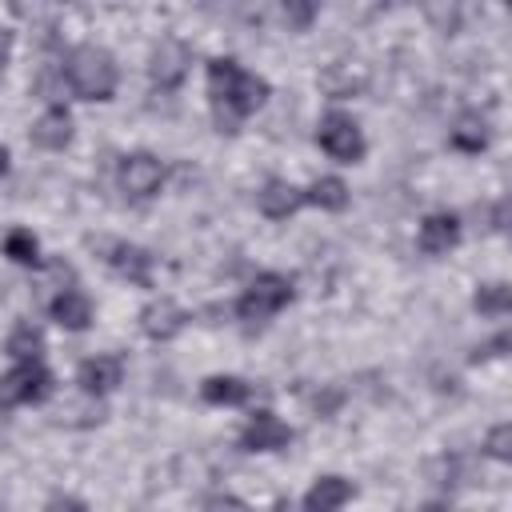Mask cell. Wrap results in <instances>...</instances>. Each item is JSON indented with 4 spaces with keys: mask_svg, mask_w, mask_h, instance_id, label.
Masks as SVG:
<instances>
[{
    "mask_svg": "<svg viewBox=\"0 0 512 512\" xmlns=\"http://www.w3.org/2000/svg\"><path fill=\"white\" fill-rule=\"evenodd\" d=\"M208 96H212L220 132H236V120L252 116L268 100V80L256 72H244L228 56H216L208 64Z\"/></svg>",
    "mask_w": 512,
    "mask_h": 512,
    "instance_id": "1",
    "label": "cell"
},
{
    "mask_svg": "<svg viewBox=\"0 0 512 512\" xmlns=\"http://www.w3.org/2000/svg\"><path fill=\"white\" fill-rule=\"evenodd\" d=\"M64 80L80 100H108L116 92V60L100 44H76L64 60Z\"/></svg>",
    "mask_w": 512,
    "mask_h": 512,
    "instance_id": "2",
    "label": "cell"
},
{
    "mask_svg": "<svg viewBox=\"0 0 512 512\" xmlns=\"http://www.w3.org/2000/svg\"><path fill=\"white\" fill-rule=\"evenodd\" d=\"M288 300H292V280L284 272H260L252 280V288L236 300V316L248 320V324H260V320L276 316Z\"/></svg>",
    "mask_w": 512,
    "mask_h": 512,
    "instance_id": "3",
    "label": "cell"
},
{
    "mask_svg": "<svg viewBox=\"0 0 512 512\" xmlns=\"http://www.w3.org/2000/svg\"><path fill=\"white\" fill-rule=\"evenodd\" d=\"M316 140H320V148H324L332 160H340V164H356V160L364 156L360 124H356L352 116H344V112H328V116L320 120Z\"/></svg>",
    "mask_w": 512,
    "mask_h": 512,
    "instance_id": "4",
    "label": "cell"
},
{
    "mask_svg": "<svg viewBox=\"0 0 512 512\" xmlns=\"http://www.w3.org/2000/svg\"><path fill=\"white\" fill-rule=\"evenodd\" d=\"M188 68H192V48H188L184 40H176V36H164V40L152 48V56H148V76H152V84L164 88V92L180 88L184 76H188Z\"/></svg>",
    "mask_w": 512,
    "mask_h": 512,
    "instance_id": "5",
    "label": "cell"
},
{
    "mask_svg": "<svg viewBox=\"0 0 512 512\" xmlns=\"http://www.w3.org/2000/svg\"><path fill=\"white\" fill-rule=\"evenodd\" d=\"M48 392H52V372L40 360H24L0 380V400L4 404H36Z\"/></svg>",
    "mask_w": 512,
    "mask_h": 512,
    "instance_id": "6",
    "label": "cell"
},
{
    "mask_svg": "<svg viewBox=\"0 0 512 512\" xmlns=\"http://www.w3.org/2000/svg\"><path fill=\"white\" fill-rule=\"evenodd\" d=\"M160 184H164V164L152 152H132V156L120 160V188L128 196H136V200L156 196Z\"/></svg>",
    "mask_w": 512,
    "mask_h": 512,
    "instance_id": "7",
    "label": "cell"
},
{
    "mask_svg": "<svg viewBox=\"0 0 512 512\" xmlns=\"http://www.w3.org/2000/svg\"><path fill=\"white\" fill-rule=\"evenodd\" d=\"M288 440H292V428L272 412H256L240 432V448L244 452H280Z\"/></svg>",
    "mask_w": 512,
    "mask_h": 512,
    "instance_id": "8",
    "label": "cell"
},
{
    "mask_svg": "<svg viewBox=\"0 0 512 512\" xmlns=\"http://www.w3.org/2000/svg\"><path fill=\"white\" fill-rule=\"evenodd\" d=\"M184 324H188V312L176 300H152L140 312V328L148 340H172L184 332Z\"/></svg>",
    "mask_w": 512,
    "mask_h": 512,
    "instance_id": "9",
    "label": "cell"
},
{
    "mask_svg": "<svg viewBox=\"0 0 512 512\" xmlns=\"http://www.w3.org/2000/svg\"><path fill=\"white\" fill-rule=\"evenodd\" d=\"M120 376H124V364H120V356H108V352L88 356V360L76 368V384H80L88 396L112 392V388L120 384Z\"/></svg>",
    "mask_w": 512,
    "mask_h": 512,
    "instance_id": "10",
    "label": "cell"
},
{
    "mask_svg": "<svg viewBox=\"0 0 512 512\" xmlns=\"http://www.w3.org/2000/svg\"><path fill=\"white\" fill-rule=\"evenodd\" d=\"M48 312H52V320H56L60 328H68V332H84V328L92 324V300H88L80 288L56 292L52 304H48Z\"/></svg>",
    "mask_w": 512,
    "mask_h": 512,
    "instance_id": "11",
    "label": "cell"
},
{
    "mask_svg": "<svg viewBox=\"0 0 512 512\" xmlns=\"http://www.w3.org/2000/svg\"><path fill=\"white\" fill-rule=\"evenodd\" d=\"M256 204H260V212L268 216V220H288L300 204H304V188H296V184H288V180H268L264 188H260V196H256Z\"/></svg>",
    "mask_w": 512,
    "mask_h": 512,
    "instance_id": "12",
    "label": "cell"
},
{
    "mask_svg": "<svg viewBox=\"0 0 512 512\" xmlns=\"http://www.w3.org/2000/svg\"><path fill=\"white\" fill-rule=\"evenodd\" d=\"M124 280H132V284H140V288H148L152 284V276H148V268H152V256L144 252V248H136V244H124V240H116V244H108V256H104Z\"/></svg>",
    "mask_w": 512,
    "mask_h": 512,
    "instance_id": "13",
    "label": "cell"
},
{
    "mask_svg": "<svg viewBox=\"0 0 512 512\" xmlns=\"http://www.w3.org/2000/svg\"><path fill=\"white\" fill-rule=\"evenodd\" d=\"M72 140V116L64 108H48L40 112V120L32 124V144L44 152H60Z\"/></svg>",
    "mask_w": 512,
    "mask_h": 512,
    "instance_id": "14",
    "label": "cell"
},
{
    "mask_svg": "<svg viewBox=\"0 0 512 512\" xmlns=\"http://www.w3.org/2000/svg\"><path fill=\"white\" fill-rule=\"evenodd\" d=\"M456 240H460V220H456L452 212H432V216L420 224V248L432 252V256L456 248Z\"/></svg>",
    "mask_w": 512,
    "mask_h": 512,
    "instance_id": "15",
    "label": "cell"
},
{
    "mask_svg": "<svg viewBox=\"0 0 512 512\" xmlns=\"http://www.w3.org/2000/svg\"><path fill=\"white\" fill-rule=\"evenodd\" d=\"M348 500H352V484H348L344 476H320V480L308 488L304 508H308V512H336V508H344Z\"/></svg>",
    "mask_w": 512,
    "mask_h": 512,
    "instance_id": "16",
    "label": "cell"
},
{
    "mask_svg": "<svg viewBox=\"0 0 512 512\" xmlns=\"http://www.w3.org/2000/svg\"><path fill=\"white\" fill-rule=\"evenodd\" d=\"M200 396L208 400V404H244L248 396H252V388L240 380V376H208L204 384H200Z\"/></svg>",
    "mask_w": 512,
    "mask_h": 512,
    "instance_id": "17",
    "label": "cell"
},
{
    "mask_svg": "<svg viewBox=\"0 0 512 512\" xmlns=\"http://www.w3.org/2000/svg\"><path fill=\"white\" fill-rule=\"evenodd\" d=\"M452 144H456L460 152H480V148L488 144V120H484L480 112H464V116L456 120V128H452Z\"/></svg>",
    "mask_w": 512,
    "mask_h": 512,
    "instance_id": "18",
    "label": "cell"
},
{
    "mask_svg": "<svg viewBox=\"0 0 512 512\" xmlns=\"http://www.w3.org/2000/svg\"><path fill=\"white\" fill-rule=\"evenodd\" d=\"M304 200H312L316 208L340 212V208H348V184L340 176H320V180H312V188L304 192Z\"/></svg>",
    "mask_w": 512,
    "mask_h": 512,
    "instance_id": "19",
    "label": "cell"
},
{
    "mask_svg": "<svg viewBox=\"0 0 512 512\" xmlns=\"http://www.w3.org/2000/svg\"><path fill=\"white\" fill-rule=\"evenodd\" d=\"M40 352H44V336H40V328H32L28 320L16 324L12 336H8V356H16V364H24V360H40Z\"/></svg>",
    "mask_w": 512,
    "mask_h": 512,
    "instance_id": "20",
    "label": "cell"
},
{
    "mask_svg": "<svg viewBox=\"0 0 512 512\" xmlns=\"http://www.w3.org/2000/svg\"><path fill=\"white\" fill-rule=\"evenodd\" d=\"M4 256L16 260V264H24V268H36L40 264V244H36V236L28 228H12L4 236Z\"/></svg>",
    "mask_w": 512,
    "mask_h": 512,
    "instance_id": "21",
    "label": "cell"
},
{
    "mask_svg": "<svg viewBox=\"0 0 512 512\" xmlns=\"http://www.w3.org/2000/svg\"><path fill=\"white\" fill-rule=\"evenodd\" d=\"M472 304H476V312H488V316H500V312H508V304H512V292H508V284H480L476 288V296H472Z\"/></svg>",
    "mask_w": 512,
    "mask_h": 512,
    "instance_id": "22",
    "label": "cell"
},
{
    "mask_svg": "<svg viewBox=\"0 0 512 512\" xmlns=\"http://www.w3.org/2000/svg\"><path fill=\"white\" fill-rule=\"evenodd\" d=\"M484 448H488L492 460H508V456H512V424H496V428L488 432Z\"/></svg>",
    "mask_w": 512,
    "mask_h": 512,
    "instance_id": "23",
    "label": "cell"
},
{
    "mask_svg": "<svg viewBox=\"0 0 512 512\" xmlns=\"http://www.w3.org/2000/svg\"><path fill=\"white\" fill-rule=\"evenodd\" d=\"M204 512H252V508L232 492H216V496L204 500Z\"/></svg>",
    "mask_w": 512,
    "mask_h": 512,
    "instance_id": "24",
    "label": "cell"
},
{
    "mask_svg": "<svg viewBox=\"0 0 512 512\" xmlns=\"http://www.w3.org/2000/svg\"><path fill=\"white\" fill-rule=\"evenodd\" d=\"M44 512H88V504L76 500V496H56V500L44 504Z\"/></svg>",
    "mask_w": 512,
    "mask_h": 512,
    "instance_id": "25",
    "label": "cell"
},
{
    "mask_svg": "<svg viewBox=\"0 0 512 512\" xmlns=\"http://www.w3.org/2000/svg\"><path fill=\"white\" fill-rule=\"evenodd\" d=\"M500 348H508V336H504V332H500L496 340H488L484 348H476V360H480V356H500Z\"/></svg>",
    "mask_w": 512,
    "mask_h": 512,
    "instance_id": "26",
    "label": "cell"
},
{
    "mask_svg": "<svg viewBox=\"0 0 512 512\" xmlns=\"http://www.w3.org/2000/svg\"><path fill=\"white\" fill-rule=\"evenodd\" d=\"M8 56H12V28L0 24V68L8 64Z\"/></svg>",
    "mask_w": 512,
    "mask_h": 512,
    "instance_id": "27",
    "label": "cell"
},
{
    "mask_svg": "<svg viewBox=\"0 0 512 512\" xmlns=\"http://www.w3.org/2000/svg\"><path fill=\"white\" fill-rule=\"evenodd\" d=\"M272 512H308V508H304V504H296V500H280Z\"/></svg>",
    "mask_w": 512,
    "mask_h": 512,
    "instance_id": "28",
    "label": "cell"
},
{
    "mask_svg": "<svg viewBox=\"0 0 512 512\" xmlns=\"http://www.w3.org/2000/svg\"><path fill=\"white\" fill-rule=\"evenodd\" d=\"M4 172H8V148L0 144V176H4Z\"/></svg>",
    "mask_w": 512,
    "mask_h": 512,
    "instance_id": "29",
    "label": "cell"
}]
</instances>
